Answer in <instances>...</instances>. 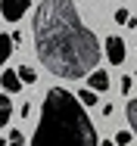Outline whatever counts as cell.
Wrapping results in <instances>:
<instances>
[{"label": "cell", "mask_w": 137, "mask_h": 146, "mask_svg": "<svg viewBox=\"0 0 137 146\" xmlns=\"http://www.w3.org/2000/svg\"><path fill=\"white\" fill-rule=\"evenodd\" d=\"M31 34L37 59L56 78L81 81L100 62V40L94 28L84 25L72 0H41L31 22Z\"/></svg>", "instance_id": "obj_1"}, {"label": "cell", "mask_w": 137, "mask_h": 146, "mask_svg": "<svg viewBox=\"0 0 137 146\" xmlns=\"http://www.w3.org/2000/svg\"><path fill=\"white\" fill-rule=\"evenodd\" d=\"M31 146H100V137L81 100L65 87H50Z\"/></svg>", "instance_id": "obj_2"}, {"label": "cell", "mask_w": 137, "mask_h": 146, "mask_svg": "<svg viewBox=\"0 0 137 146\" xmlns=\"http://www.w3.org/2000/svg\"><path fill=\"white\" fill-rule=\"evenodd\" d=\"M28 6H31V0H0V16L6 22H19L28 13Z\"/></svg>", "instance_id": "obj_3"}, {"label": "cell", "mask_w": 137, "mask_h": 146, "mask_svg": "<svg viewBox=\"0 0 137 146\" xmlns=\"http://www.w3.org/2000/svg\"><path fill=\"white\" fill-rule=\"evenodd\" d=\"M125 56H128V50H125V40H122L118 34L106 37V59H109L112 65H122V62H125Z\"/></svg>", "instance_id": "obj_4"}, {"label": "cell", "mask_w": 137, "mask_h": 146, "mask_svg": "<svg viewBox=\"0 0 137 146\" xmlns=\"http://www.w3.org/2000/svg\"><path fill=\"white\" fill-rule=\"evenodd\" d=\"M0 87L6 90V93H19V90H22V78H19V72L3 68V75H0Z\"/></svg>", "instance_id": "obj_5"}, {"label": "cell", "mask_w": 137, "mask_h": 146, "mask_svg": "<svg viewBox=\"0 0 137 146\" xmlns=\"http://www.w3.org/2000/svg\"><path fill=\"white\" fill-rule=\"evenodd\" d=\"M87 87H90V90H97V93L109 90V75H106L103 68H94V72L87 75Z\"/></svg>", "instance_id": "obj_6"}, {"label": "cell", "mask_w": 137, "mask_h": 146, "mask_svg": "<svg viewBox=\"0 0 137 146\" xmlns=\"http://www.w3.org/2000/svg\"><path fill=\"white\" fill-rule=\"evenodd\" d=\"M9 118H13V100L9 93H0V127H6Z\"/></svg>", "instance_id": "obj_7"}, {"label": "cell", "mask_w": 137, "mask_h": 146, "mask_svg": "<svg viewBox=\"0 0 137 146\" xmlns=\"http://www.w3.org/2000/svg\"><path fill=\"white\" fill-rule=\"evenodd\" d=\"M13 34H0V68L6 65V59H9V53H13Z\"/></svg>", "instance_id": "obj_8"}, {"label": "cell", "mask_w": 137, "mask_h": 146, "mask_svg": "<svg viewBox=\"0 0 137 146\" xmlns=\"http://www.w3.org/2000/svg\"><path fill=\"white\" fill-rule=\"evenodd\" d=\"M125 115H128V124H131V134L137 137V96H134V100H128V106H125Z\"/></svg>", "instance_id": "obj_9"}, {"label": "cell", "mask_w": 137, "mask_h": 146, "mask_svg": "<svg viewBox=\"0 0 137 146\" xmlns=\"http://www.w3.org/2000/svg\"><path fill=\"white\" fill-rule=\"evenodd\" d=\"M19 78H22V84H34L37 81V72L31 65H19Z\"/></svg>", "instance_id": "obj_10"}, {"label": "cell", "mask_w": 137, "mask_h": 146, "mask_svg": "<svg viewBox=\"0 0 137 146\" xmlns=\"http://www.w3.org/2000/svg\"><path fill=\"white\" fill-rule=\"evenodd\" d=\"M97 96H100V93H97V90H90V87H84L81 93H78V100L84 103V109H87V106H97Z\"/></svg>", "instance_id": "obj_11"}, {"label": "cell", "mask_w": 137, "mask_h": 146, "mask_svg": "<svg viewBox=\"0 0 137 146\" xmlns=\"http://www.w3.org/2000/svg\"><path fill=\"white\" fill-rule=\"evenodd\" d=\"M6 143L9 146H25V134L16 127V131H9V137H6Z\"/></svg>", "instance_id": "obj_12"}, {"label": "cell", "mask_w": 137, "mask_h": 146, "mask_svg": "<svg viewBox=\"0 0 137 146\" xmlns=\"http://www.w3.org/2000/svg\"><path fill=\"white\" fill-rule=\"evenodd\" d=\"M112 140H115V143H118V146H128V143H131V140H134V134H131V131H118V134H115Z\"/></svg>", "instance_id": "obj_13"}, {"label": "cell", "mask_w": 137, "mask_h": 146, "mask_svg": "<svg viewBox=\"0 0 137 146\" xmlns=\"http://www.w3.org/2000/svg\"><path fill=\"white\" fill-rule=\"evenodd\" d=\"M112 19H115V25H128V9H122V6H118V9L112 13Z\"/></svg>", "instance_id": "obj_14"}, {"label": "cell", "mask_w": 137, "mask_h": 146, "mask_svg": "<svg viewBox=\"0 0 137 146\" xmlns=\"http://www.w3.org/2000/svg\"><path fill=\"white\" fill-rule=\"evenodd\" d=\"M131 84H134V78H131V75H125V78H122V84H118V90H122V93H131Z\"/></svg>", "instance_id": "obj_15"}, {"label": "cell", "mask_w": 137, "mask_h": 146, "mask_svg": "<svg viewBox=\"0 0 137 146\" xmlns=\"http://www.w3.org/2000/svg\"><path fill=\"white\" fill-rule=\"evenodd\" d=\"M100 146H115V140H103V143H100Z\"/></svg>", "instance_id": "obj_16"}, {"label": "cell", "mask_w": 137, "mask_h": 146, "mask_svg": "<svg viewBox=\"0 0 137 146\" xmlns=\"http://www.w3.org/2000/svg\"><path fill=\"white\" fill-rule=\"evenodd\" d=\"M0 146H9V143H6V140H0Z\"/></svg>", "instance_id": "obj_17"}, {"label": "cell", "mask_w": 137, "mask_h": 146, "mask_svg": "<svg viewBox=\"0 0 137 146\" xmlns=\"http://www.w3.org/2000/svg\"><path fill=\"white\" fill-rule=\"evenodd\" d=\"M0 19H3V16H0Z\"/></svg>", "instance_id": "obj_18"}]
</instances>
